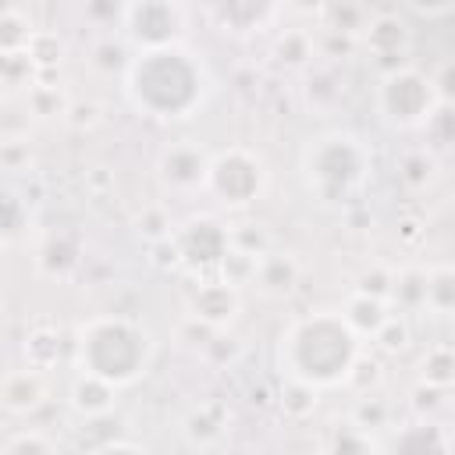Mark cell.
<instances>
[{
	"label": "cell",
	"mask_w": 455,
	"mask_h": 455,
	"mask_svg": "<svg viewBox=\"0 0 455 455\" xmlns=\"http://www.w3.org/2000/svg\"><path fill=\"white\" fill-rule=\"evenodd\" d=\"M355 359H359V334L338 313L302 316L281 338L284 373L309 387H331L348 380Z\"/></svg>",
	"instance_id": "6da1fadb"
},
{
	"label": "cell",
	"mask_w": 455,
	"mask_h": 455,
	"mask_svg": "<svg viewBox=\"0 0 455 455\" xmlns=\"http://www.w3.org/2000/svg\"><path fill=\"white\" fill-rule=\"evenodd\" d=\"M203 64L178 43L142 50L128 68V96L149 117H185L203 103Z\"/></svg>",
	"instance_id": "7a4b0ae2"
},
{
	"label": "cell",
	"mask_w": 455,
	"mask_h": 455,
	"mask_svg": "<svg viewBox=\"0 0 455 455\" xmlns=\"http://www.w3.org/2000/svg\"><path fill=\"white\" fill-rule=\"evenodd\" d=\"M146 334L139 323L124 316H100L89 327H82L78 338V366L85 377H96L110 387L128 384L146 366Z\"/></svg>",
	"instance_id": "3957f363"
},
{
	"label": "cell",
	"mask_w": 455,
	"mask_h": 455,
	"mask_svg": "<svg viewBox=\"0 0 455 455\" xmlns=\"http://www.w3.org/2000/svg\"><path fill=\"white\" fill-rule=\"evenodd\" d=\"M366 171H370V153L348 132L323 135L306 149V178L323 203H345L363 185Z\"/></svg>",
	"instance_id": "277c9868"
},
{
	"label": "cell",
	"mask_w": 455,
	"mask_h": 455,
	"mask_svg": "<svg viewBox=\"0 0 455 455\" xmlns=\"http://www.w3.org/2000/svg\"><path fill=\"white\" fill-rule=\"evenodd\" d=\"M377 103L391 124H419L437 107L434 78L423 75L419 68H391L380 82Z\"/></svg>",
	"instance_id": "5b68a950"
},
{
	"label": "cell",
	"mask_w": 455,
	"mask_h": 455,
	"mask_svg": "<svg viewBox=\"0 0 455 455\" xmlns=\"http://www.w3.org/2000/svg\"><path fill=\"white\" fill-rule=\"evenodd\" d=\"M263 164L249 149H224L210 160L206 185L228 203V206H249L263 192Z\"/></svg>",
	"instance_id": "8992f818"
},
{
	"label": "cell",
	"mask_w": 455,
	"mask_h": 455,
	"mask_svg": "<svg viewBox=\"0 0 455 455\" xmlns=\"http://www.w3.org/2000/svg\"><path fill=\"white\" fill-rule=\"evenodd\" d=\"M124 18V28L132 36L135 46L142 50H160V46H171L181 32V7L167 4V0H142V4H132L121 11Z\"/></svg>",
	"instance_id": "52a82bcc"
},
{
	"label": "cell",
	"mask_w": 455,
	"mask_h": 455,
	"mask_svg": "<svg viewBox=\"0 0 455 455\" xmlns=\"http://www.w3.org/2000/svg\"><path fill=\"white\" fill-rule=\"evenodd\" d=\"M174 249H178L181 263H188L196 270H210V267H220L224 256L231 252V235L213 217H192L181 224Z\"/></svg>",
	"instance_id": "ba28073f"
},
{
	"label": "cell",
	"mask_w": 455,
	"mask_h": 455,
	"mask_svg": "<svg viewBox=\"0 0 455 455\" xmlns=\"http://www.w3.org/2000/svg\"><path fill=\"white\" fill-rule=\"evenodd\" d=\"M206 171H210L206 153L196 142H188V139L167 146L164 156H160V174L174 188H196V185H203L206 181Z\"/></svg>",
	"instance_id": "9c48e42d"
},
{
	"label": "cell",
	"mask_w": 455,
	"mask_h": 455,
	"mask_svg": "<svg viewBox=\"0 0 455 455\" xmlns=\"http://www.w3.org/2000/svg\"><path fill=\"white\" fill-rule=\"evenodd\" d=\"M387 451L391 455H448V430L430 419L409 423V427L395 430Z\"/></svg>",
	"instance_id": "30bf717a"
},
{
	"label": "cell",
	"mask_w": 455,
	"mask_h": 455,
	"mask_svg": "<svg viewBox=\"0 0 455 455\" xmlns=\"http://www.w3.org/2000/svg\"><path fill=\"white\" fill-rule=\"evenodd\" d=\"M192 313L206 323H228L238 313V288L228 284V281H210V284L196 288Z\"/></svg>",
	"instance_id": "8fae6325"
},
{
	"label": "cell",
	"mask_w": 455,
	"mask_h": 455,
	"mask_svg": "<svg viewBox=\"0 0 455 455\" xmlns=\"http://www.w3.org/2000/svg\"><path fill=\"white\" fill-rule=\"evenodd\" d=\"M43 395H46V384H43V377H39L36 370L11 373V377H4V384H0V402H4L11 412H28V409H36V405L43 402Z\"/></svg>",
	"instance_id": "7c38bea8"
},
{
	"label": "cell",
	"mask_w": 455,
	"mask_h": 455,
	"mask_svg": "<svg viewBox=\"0 0 455 455\" xmlns=\"http://www.w3.org/2000/svg\"><path fill=\"white\" fill-rule=\"evenodd\" d=\"M387 316H391V313H387L384 299H373V295H355V299L348 302V309H345V323H348L355 334H377Z\"/></svg>",
	"instance_id": "4fadbf2b"
},
{
	"label": "cell",
	"mask_w": 455,
	"mask_h": 455,
	"mask_svg": "<svg viewBox=\"0 0 455 455\" xmlns=\"http://www.w3.org/2000/svg\"><path fill=\"white\" fill-rule=\"evenodd\" d=\"M71 402H75V409L78 412H85V416H103V412H110V405H114V387L110 384H103V380H96V377H78L75 380V387H71Z\"/></svg>",
	"instance_id": "5bb4252c"
},
{
	"label": "cell",
	"mask_w": 455,
	"mask_h": 455,
	"mask_svg": "<svg viewBox=\"0 0 455 455\" xmlns=\"http://www.w3.org/2000/svg\"><path fill=\"white\" fill-rule=\"evenodd\" d=\"M423 306L434 313H451L455 306V274L451 267H434L423 274Z\"/></svg>",
	"instance_id": "9a60e30c"
},
{
	"label": "cell",
	"mask_w": 455,
	"mask_h": 455,
	"mask_svg": "<svg viewBox=\"0 0 455 455\" xmlns=\"http://www.w3.org/2000/svg\"><path fill=\"white\" fill-rule=\"evenodd\" d=\"M252 277H256V281H259V284H263L267 291L281 295V291H288V288L295 284L299 270H295V263H291L288 256H263V259L256 263Z\"/></svg>",
	"instance_id": "2e32d148"
},
{
	"label": "cell",
	"mask_w": 455,
	"mask_h": 455,
	"mask_svg": "<svg viewBox=\"0 0 455 455\" xmlns=\"http://www.w3.org/2000/svg\"><path fill=\"white\" fill-rule=\"evenodd\" d=\"M32 21L21 11H0V53H21L32 39Z\"/></svg>",
	"instance_id": "e0dca14e"
},
{
	"label": "cell",
	"mask_w": 455,
	"mask_h": 455,
	"mask_svg": "<svg viewBox=\"0 0 455 455\" xmlns=\"http://www.w3.org/2000/svg\"><path fill=\"white\" fill-rule=\"evenodd\" d=\"M451 377H455V355H451V348L448 345L430 348L427 359H423V384L444 391L451 384Z\"/></svg>",
	"instance_id": "ac0fdd59"
},
{
	"label": "cell",
	"mask_w": 455,
	"mask_h": 455,
	"mask_svg": "<svg viewBox=\"0 0 455 455\" xmlns=\"http://www.w3.org/2000/svg\"><path fill=\"white\" fill-rule=\"evenodd\" d=\"M405 43V28L398 18H377L370 21V46L373 50H398Z\"/></svg>",
	"instance_id": "d6986e66"
},
{
	"label": "cell",
	"mask_w": 455,
	"mask_h": 455,
	"mask_svg": "<svg viewBox=\"0 0 455 455\" xmlns=\"http://www.w3.org/2000/svg\"><path fill=\"white\" fill-rule=\"evenodd\" d=\"M331 455H373V448H370L366 434L348 423V427L334 430V437H331Z\"/></svg>",
	"instance_id": "ffe728a7"
},
{
	"label": "cell",
	"mask_w": 455,
	"mask_h": 455,
	"mask_svg": "<svg viewBox=\"0 0 455 455\" xmlns=\"http://www.w3.org/2000/svg\"><path fill=\"white\" fill-rule=\"evenodd\" d=\"M391 299H398L402 306H423V274L419 270H409V274H398L391 277Z\"/></svg>",
	"instance_id": "44dd1931"
},
{
	"label": "cell",
	"mask_w": 455,
	"mask_h": 455,
	"mask_svg": "<svg viewBox=\"0 0 455 455\" xmlns=\"http://www.w3.org/2000/svg\"><path fill=\"white\" fill-rule=\"evenodd\" d=\"M217 14H220L228 25L252 28L259 18H267V14H270V7H267V4H224V7H217Z\"/></svg>",
	"instance_id": "7402d4cb"
},
{
	"label": "cell",
	"mask_w": 455,
	"mask_h": 455,
	"mask_svg": "<svg viewBox=\"0 0 455 455\" xmlns=\"http://www.w3.org/2000/svg\"><path fill=\"white\" fill-rule=\"evenodd\" d=\"M75 263V245L68 242V238H50V245L43 249V267L50 270V274H60V270H68Z\"/></svg>",
	"instance_id": "603a6c76"
},
{
	"label": "cell",
	"mask_w": 455,
	"mask_h": 455,
	"mask_svg": "<svg viewBox=\"0 0 455 455\" xmlns=\"http://www.w3.org/2000/svg\"><path fill=\"white\" fill-rule=\"evenodd\" d=\"M7 455H53V448H50V441H46L43 434L28 430V434H18V437L7 444Z\"/></svg>",
	"instance_id": "cb8c5ba5"
},
{
	"label": "cell",
	"mask_w": 455,
	"mask_h": 455,
	"mask_svg": "<svg viewBox=\"0 0 455 455\" xmlns=\"http://www.w3.org/2000/svg\"><path fill=\"white\" fill-rule=\"evenodd\" d=\"M284 395H288V398H284V405H288L295 416H302V412H309V409L316 405V387H309V384H299V380H291Z\"/></svg>",
	"instance_id": "d4e9b609"
},
{
	"label": "cell",
	"mask_w": 455,
	"mask_h": 455,
	"mask_svg": "<svg viewBox=\"0 0 455 455\" xmlns=\"http://www.w3.org/2000/svg\"><path fill=\"white\" fill-rule=\"evenodd\" d=\"M377 341H380L384 348L398 352V348H405V341H409V331H405V323H402L398 316H387V320H384V327L377 331Z\"/></svg>",
	"instance_id": "484cf974"
},
{
	"label": "cell",
	"mask_w": 455,
	"mask_h": 455,
	"mask_svg": "<svg viewBox=\"0 0 455 455\" xmlns=\"http://www.w3.org/2000/svg\"><path fill=\"white\" fill-rule=\"evenodd\" d=\"M28 71H32V60L25 57V50L21 53H0V78L4 82H18Z\"/></svg>",
	"instance_id": "4316f807"
},
{
	"label": "cell",
	"mask_w": 455,
	"mask_h": 455,
	"mask_svg": "<svg viewBox=\"0 0 455 455\" xmlns=\"http://www.w3.org/2000/svg\"><path fill=\"white\" fill-rule=\"evenodd\" d=\"M281 57H284L288 64L306 60V57H309V39H306V32H288V36L281 39Z\"/></svg>",
	"instance_id": "83f0119b"
},
{
	"label": "cell",
	"mask_w": 455,
	"mask_h": 455,
	"mask_svg": "<svg viewBox=\"0 0 455 455\" xmlns=\"http://www.w3.org/2000/svg\"><path fill=\"white\" fill-rule=\"evenodd\" d=\"M327 14L334 18V28H355L352 21L363 18V7H345V11H341V7H331Z\"/></svg>",
	"instance_id": "f1b7e54d"
},
{
	"label": "cell",
	"mask_w": 455,
	"mask_h": 455,
	"mask_svg": "<svg viewBox=\"0 0 455 455\" xmlns=\"http://www.w3.org/2000/svg\"><path fill=\"white\" fill-rule=\"evenodd\" d=\"M100 455H146V451L135 448V444H128V441H110V444H103Z\"/></svg>",
	"instance_id": "f546056e"
}]
</instances>
